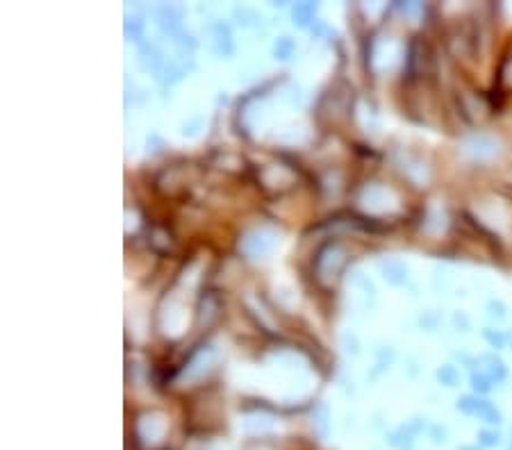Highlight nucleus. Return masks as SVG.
Here are the masks:
<instances>
[{
	"label": "nucleus",
	"instance_id": "nucleus-1",
	"mask_svg": "<svg viewBox=\"0 0 512 450\" xmlns=\"http://www.w3.org/2000/svg\"><path fill=\"white\" fill-rule=\"evenodd\" d=\"M481 441H483V446H497L501 437H499V432H481Z\"/></svg>",
	"mask_w": 512,
	"mask_h": 450
},
{
	"label": "nucleus",
	"instance_id": "nucleus-2",
	"mask_svg": "<svg viewBox=\"0 0 512 450\" xmlns=\"http://www.w3.org/2000/svg\"><path fill=\"white\" fill-rule=\"evenodd\" d=\"M462 450H478V448H462Z\"/></svg>",
	"mask_w": 512,
	"mask_h": 450
}]
</instances>
